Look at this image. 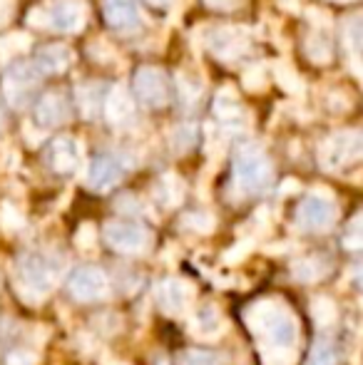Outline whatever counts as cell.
I'll list each match as a JSON object with an SVG mask.
<instances>
[{
	"label": "cell",
	"instance_id": "cell-1",
	"mask_svg": "<svg viewBox=\"0 0 363 365\" xmlns=\"http://www.w3.org/2000/svg\"><path fill=\"white\" fill-rule=\"evenodd\" d=\"M249 331L262 351L264 365H294L299 343V321L279 298H262L247 308Z\"/></svg>",
	"mask_w": 363,
	"mask_h": 365
},
{
	"label": "cell",
	"instance_id": "cell-2",
	"mask_svg": "<svg viewBox=\"0 0 363 365\" xmlns=\"http://www.w3.org/2000/svg\"><path fill=\"white\" fill-rule=\"evenodd\" d=\"M63 261L48 251H25L15 261V286L28 301H40L55 289Z\"/></svg>",
	"mask_w": 363,
	"mask_h": 365
},
{
	"label": "cell",
	"instance_id": "cell-3",
	"mask_svg": "<svg viewBox=\"0 0 363 365\" xmlns=\"http://www.w3.org/2000/svg\"><path fill=\"white\" fill-rule=\"evenodd\" d=\"M274 169L257 145H244L234 157V187L242 194H262L272 184Z\"/></svg>",
	"mask_w": 363,
	"mask_h": 365
},
{
	"label": "cell",
	"instance_id": "cell-4",
	"mask_svg": "<svg viewBox=\"0 0 363 365\" xmlns=\"http://www.w3.org/2000/svg\"><path fill=\"white\" fill-rule=\"evenodd\" d=\"M102 236L112 251L125 256H140L152 246V231L132 221H107Z\"/></svg>",
	"mask_w": 363,
	"mask_h": 365
},
{
	"label": "cell",
	"instance_id": "cell-5",
	"mask_svg": "<svg viewBox=\"0 0 363 365\" xmlns=\"http://www.w3.org/2000/svg\"><path fill=\"white\" fill-rule=\"evenodd\" d=\"M336 221V204L329 192H311L296 209V224L304 231H329Z\"/></svg>",
	"mask_w": 363,
	"mask_h": 365
},
{
	"label": "cell",
	"instance_id": "cell-6",
	"mask_svg": "<svg viewBox=\"0 0 363 365\" xmlns=\"http://www.w3.org/2000/svg\"><path fill=\"white\" fill-rule=\"evenodd\" d=\"M361 157V135L359 132H336L321 145V167L344 169Z\"/></svg>",
	"mask_w": 363,
	"mask_h": 365
},
{
	"label": "cell",
	"instance_id": "cell-7",
	"mask_svg": "<svg viewBox=\"0 0 363 365\" xmlns=\"http://www.w3.org/2000/svg\"><path fill=\"white\" fill-rule=\"evenodd\" d=\"M107 289H110V284H107L105 271L97 266H80L68 279V293L80 303L102 301L107 296Z\"/></svg>",
	"mask_w": 363,
	"mask_h": 365
},
{
	"label": "cell",
	"instance_id": "cell-8",
	"mask_svg": "<svg viewBox=\"0 0 363 365\" xmlns=\"http://www.w3.org/2000/svg\"><path fill=\"white\" fill-rule=\"evenodd\" d=\"M40 70L35 65H15L13 70H8L3 80V92L5 100L13 107H25L33 95V90L38 87Z\"/></svg>",
	"mask_w": 363,
	"mask_h": 365
},
{
	"label": "cell",
	"instance_id": "cell-9",
	"mask_svg": "<svg viewBox=\"0 0 363 365\" xmlns=\"http://www.w3.org/2000/svg\"><path fill=\"white\" fill-rule=\"evenodd\" d=\"M135 90L137 97L145 107H162L170 100V92H167V80L162 75V70L157 68H142L135 75Z\"/></svg>",
	"mask_w": 363,
	"mask_h": 365
},
{
	"label": "cell",
	"instance_id": "cell-10",
	"mask_svg": "<svg viewBox=\"0 0 363 365\" xmlns=\"http://www.w3.org/2000/svg\"><path fill=\"white\" fill-rule=\"evenodd\" d=\"M157 301H160V308L170 316H182L194 301V286L189 281H180V279H167L160 284L157 289Z\"/></svg>",
	"mask_w": 363,
	"mask_h": 365
},
{
	"label": "cell",
	"instance_id": "cell-11",
	"mask_svg": "<svg viewBox=\"0 0 363 365\" xmlns=\"http://www.w3.org/2000/svg\"><path fill=\"white\" fill-rule=\"evenodd\" d=\"M85 20H88V8L80 0H60L48 10V25H53L55 30H65V33L80 30Z\"/></svg>",
	"mask_w": 363,
	"mask_h": 365
},
{
	"label": "cell",
	"instance_id": "cell-12",
	"mask_svg": "<svg viewBox=\"0 0 363 365\" xmlns=\"http://www.w3.org/2000/svg\"><path fill=\"white\" fill-rule=\"evenodd\" d=\"M247 30L242 28H222L209 38V48L217 58L222 60H234L247 50Z\"/></svg>",
	"mask_w": 363,
	"mask_h": 365
},
{
	"label": "cell",
	"instance_id": "cell-13",
	"mask_svg": "<svg viewBox=\"0 0 363 365\" xmlns=\"http://www.w3.org/2000/svg\"><path fill=\"white\" fill-rule=\"evenodd\" d=\"M48 162L58 174H73L80 167V147L70 137H58L48 149Z\"/></svg>",
	"mask_w": 363,
	"mask_h": 365
},
{
	"label": "cell",
	"instance_id": "cell-14",
	"mask_svg": "<svg viewBox=\"0 0 363 365\" xmlns=\"http://www.w3.org/2000/svg\"><path fill=\"white\" fill-rule=\"evenodd\" d=\"M122 179V164L117 162L115 157L110 154H102L97 157L95 162L90 164V172H88V184L97 192H107L112 189L117 182Z\"/></svg>",
	"mask_w": 363,
	"mask_h": 365
},
{
	"label": "cell",
	"instance_id": "cell-15",
	"mask_svg": "<svg viewBox=\"0 0 363 365\" xmlns=\"http://www.w3.org/2000/svg\"><path fill=\"white\" fill-rule=\"evenodd\" d=\"M105 20L117 30H132L140 25V10L135 0H105Z\"/></svg>",
	"mask_w": 363,
	"mask_h": 365
},
{
	"label": "cell",
	"instance_id": "cell-16",
	"mask_svg": "<svg viewBox=\"0 0 363 365\" xmlns=\"http://www.w3.org/2000/svg\"><path fill=\"white\" fill-rule=\"evenodd\" d=\"M102 110H105V117L112 122V125H125V122H130L132 117V100L130 95H127V90L122 85H115L110 90V95L105 97V105H102Z\"/></svg>",
	"mask_w": 363,
	"mask_h": 365
},
{
	"label": "cell",
	"instance_id": "cell-17",
	"mask_svg": "<svg viewBox=\"0 0 363 365\" xmlns=\"http://www.w3.org/2000/svg\"><path fill=\"white\" fill-rule=\"evenodd\" d=\"M65 120H68V105H65L63 95L48 92L38 105V122L43 127H58Z\"/></svg>",
	"mask_w": 363,
	"mask_h": 365
},
{
	"label": "cell",
	"instance_id": "cell-18",
	"mask_svg": "<svg viewBox=\"0 0 363 365\" xmlns=\"http://www.w3.org/2000/svg\"><path fill=\"white\" fill-rule=\"evenodd\" d=\"M192 331L202 338H217L224 331V321L219 316V311L214 306H202L197 308L192 318Z\"/></svg>",
	"mask_w": 363,
	"mask_h": 365
},
{
	"label": "cell",
	"instance_id": "cell-19",
	"mask_svg": "<svg viewBox=\"0 0 363 365\" xmlns=\"http://www.w3.org/2000/svg\"><path fill=\"white\" fill-rule=\"evenodd\" d=\"M214 112L219 115V120L224 122L227 127H234V125H242L244 120V110L242 105H239L237 95H234L232 90H222L217 95V100H214Z\"/></svg>",
	"mask_w": 363,
	"mask_h": 365
},
{
	"label": "cell",
	"instance_id": "cell-20",
	"mask_svg": "<svg viewBox=\"0 0 363 365\" xmlns=\"http://www.w3.org/2000/svg\"><path fill=\"white\" fill-rule=\"evenodd\" d=\"M70 63H73V55H70V50L65 45H48L38 58V70L48 75H58Z\"/></svg>",
	"mask_w": 363,
	"mask_h": 365
},
{
	"label": "cell",
	"instance_id": "cell-21",
	"mask_svg": "<svg viewBox=\"0 0 363 365\" xmlns=\"http://www.w3.org/2000/svg\"><path fill=\"white\" fill-rule=\"evenodd\" d=\"M331 269V261L326 256H306V259L296 261L294 264V276L304 284H314V281L324 279Z\"/></svg>",
	"mask_w": 363,
	"mask_h": 365
},
{
	"label": "cell",
	"instance_id": "cell-22",
	"mask_svg": "<svg viewBox=\"0 0 363 365\" xmlns=\"http://www.w3.org/2000/svg\"><path fill=\"white\" fill-rule=\"evenodd\" d=\"M105 87L97 85V82H90V85H80L78 87V102L80 110H83L85 117H97L102 112V105H105Z\"/></svg>",
	"mask_w": 363,
	"mask_h": 365
},
{
	"label": "cell",
	"instance_id": "cell-23",
	"mask_svg": "<svg viewBox=\"0 0 363 365\" xmlns=\"http://www.w3.org/2000/svg\"><path fill=\"white\" fill-rule=\"evenodd\" d=\"M155 197L160 199L162 207H167V209L177 207L184 197V184L180 182V177H177V174H165V177L157 182Z\"/></svg>",
	"mask_w": 363,
	"mask_h": 365
},
{
	"label": "cell",
	"instance_id": "cell-24",
	"mask_svg": "<svg viewBox=\"0 0 363 365\" xmlns=\"http://www.w3.org/2000/svg\"><path fill=\"white\" fill-rule=\"evenodd\" d=\"M177 363L180 365H224L227 358L217 351H209V348H187V351L180 353Z\"/></svg>",
	"mask_w": 363,
	"mask_h": 365
},
{
	"label": "cell",
	"instance_id": "cell-25",
	"mask_svg": "<svg viewBox=\"0 0 363 365\" xmlns=\"http://www.w3.org/2000/svg\"><path fill=\"white\" fill-rule=\"evenodd\" d=\"M304 50H306V55H309L311 63L324 65V63H329V60H331V43H329V38H326L324 33L309 35V38H306V43H304Z\"/></svg>",
	"mask_w": 363,
	"mask_h": 365
},
{
	"label": "cell",
	"instance_id": "cell-26",
	"mask_svg": "<svg viewBox=\"0 0 363 365\" xmlns=\"http://www.w3.org/2000/svg\"><path fill=\"white\" fill-rule=\"evenodd\" d=\"M306 365H339V348L334 346V341H316Z\"/></svg>",
	"mask_w": 363,
	"mask_h": 365
},
{
	"label": "cell",
	"instance_id": "cell-27",
	"mask_svg": "<svg viewBox=\"0 0 363 365\" xmlns=\"http://www.w3.org/2000/svg\"><path fill=\"white\" fill-rule=\"evenodd\" d=\"M311 316H314V321L319 323V326H331V323H336V318H339V311H336L334 301H329V298H314V303H311Z\"/></svg>",
	"mask_w": 363,
	"mask_h": 365
},
{
	"label": "cell",
	"instance_id": "cell-28",
	"mask_svg": "<svg viewBox=\"0 0 363 365\" xmlns=\"http://www.w3.org/2000/svg\"><path fill=\"white\" fill-rule=\"evenodd\" d=\"M274 73H276V82H279L289 95H301V92H304V82H301V77L296 75L289 65H276Z\"/></svg>",
	"mask_w": 363,
	"mask_h": 365
},
{
	"label": "cell",
	"instance_id": "cell-29",
	"mask_svg": "<svg viewBox=\"0 0 363 365\" xmlns=\"http://www.w3.org/2000/svg\"><path fill=\"white\" fill-rule=\"evenodd\" d=\"M30 48V38L23 33H13L5 40H0V58H10L13 53H25Z\"/></svg>",
	"mask_w": 363,
	"mask_h": 365
},
{
	"label": "cell",
	"instance_id": "cell-30",
	"mask_svg": "<svg viewBox=\"0 0 363 365\" xmlns=\"http://www.w3.org/2000/svg\"><path fill=\"white\" fill-rule=\"evenodd\" d=\"M194 142H197V127L194 125H180L175 130V135H172V147H175L177 152L192 149Z\"/></svg>",
	"mask_w": 363,
	"mask_h": 365
},
{
	"label": "cell",
	"instance_id": "cell-31",
	"mask_svg": "<svg viewBox=\"0 0 363 365\" xmlns=\"http://www.w3.org/2000/svg\"><path fill=\"white\" fill-rule=\"evenodd\" d=\"M182 224L187 226V229L197 231V234H209V231L214 229V217L204 212H192L182 219Z\"/></svg>",
	"mask_w": 363,
	"mask_h": 365
},
{
	"label": "cell",
	"instance_id": "cell-32",
	"mask_svg": "<svg viewBox=\"0 0 363 365\" xmlns=\"http://www.w3.org/2000/svg\"><path fill=\"white\" fill-rule=\"evenodd\" d=\"M346 43H349L351 48V55H354V60L359 58V48H361V20L359 18H351L349 23H346Z\"/></svg>",
	"mask_w": 363,
	"mask_h": 365
},
{
	"label": "cell",
	"instance_id": "cell-33",
	"mask_svg": "<svg viewBox=\"0 0 363 365\" xmlns=\"http://www.w3.org/2000/svg\"><path fill=\"white\" fill-rule=\"evenodd\" d=\"M0 217H3V226H5V229H10V231L20 229V226L25 224L23 214H20L13 204H3V212H0Z\"/></svg>",
	"mask_w": 363,
	"mask_h": 365
},
{
	"label": "cell",
	"instance_id": "cell-34",
	"mask_svg": "<svg viewBox=\"0 0 363 365\" xmlns=\"http://www.w3.org/2000/svg\"><path fill=\"white\" fill-rule=\"evenodd\" d=\"M267 85V77H264V68L262 65H254L244 73V87L247 90H262Z\"/></svg>",
	"mask_w": 363,
	"mask_h": 365
},
{
	"label": "cell",
	"instance_id": "cell-35",
	"mask_svg": "<svg viewBox=\"0 0 363 365\" xmlns=\"http://www.w3.org/2000/svg\"><path fill=\"white\" fill-rule=\"evenodd\" d=\"M177 85H180L182 100L187 102V105H194V102L199 100V85H194V82L189 80L187 75H180V77H177Z\"/></svg>",
	"mask_w": 363,
	"mask_h": 365
},
{
	"label": "cell",
	"instance_id": "cell-36",
	"mask_svg": "<svg viewBox=\"0 0 363 365\" xmlns=\"http://www.w3.org/2000/svg\"><path fill=\"white\" fill-rule=\"evenodd\" d=\"M361 241H363V236H361V217H356V219L349 224V229H346L344 244L349 246V249H359Z\"/></svg>",
	"mask_w": 363,
	"mask_h": 365
},
{
	"label": "cell",
	"instance_id": "cell-37",
	"mask_svg": "<svg viewBox=\"0 0 363 365\" xmlns=\"http://www.w3.org/2000/svg\"><path fill=\"white\" fill-rule=\"evenodd\" d=\"M92 244H95V229H92V224H85L83 229L78 231V246H83V249L88 246L90 249Z\"/></svg>",
	"mask_w": 363,
	"mask_h": 365
},
{
	"label": "cell",
	"instance_id": "cell-38",
	"mask_svg": "<svg viewBox=\"0 0 363 365\" xmlns=\"http://www.w3.org/2000/svg\"><path fill=\"white\" fill-rule=\"evenodd\" d=\"M28 23H30V25H35V28H45V25H48V10H43V8L30 10Z\"/></svg>",
	"mask_w": 363,
	"mask_h": 365
},
{
	"label": "cell",
	"instance_id": "cell-39",
	"mask_svg": "<svg viewBox=\"0 0 363 365\" xmlns=\"http://www.w3.org/2000/svg\"><path fill=\"white\" fill-rule=\"evenodd\" d=\"M33 363H35L33 353L20 351V353H10V356H8V365H33Z\"/></svg>",
	"mask_w": 363,
	"mask_h": 365
},
{
	"label": "cell",
	"instance_id": "cell-40",
	"mask_svg": "<svg viewBox=\"0 0 363 365\" xmlns=\"http://www.w3.org/2000/svg\"><path fill=\"white\" fill-rule=\"evenodd\" d=\"M306 18L311 20V23H316V25H329L331 20L326 18V13H321V10H316V8H311L309 13H306Z\"/></svg>",
	"mask_w": 363,
	"mask_h": 365
},
{
	"label": "cell",
	"instance_id": "cell-41",
	"mask_svg": "<svg viewBox=\"0 0 363 365\" xmlns=\"http://www.w3.org/2000/svg\"><path fill=\"white\" fill-rule=\"evenodd\" d=\"M204 3L214 10H232L234 5H237V0H204Z\"/></svg>",
	"mask_w": 363,
	"mask_h": 365
},
{
	"label": "cell",
	"instance_id": "cell-42",
	"mask_svg": "<svg viewBox=\"0 0 363 365\" xmlns=\"http://www.w3.org/2000/svg\"><path fill=\"white\" fill-rule=\"evenodd\" d=\"M10 10H13V3L10 0H0V25L10 18Z\"/></svg>",
	"mask_w": 363,
	"mask_h": 365
},
{
	"label": "cell",
	"instance_id": "cell-43",
	"mask_svg": "<svg viewBox=\"0 0 363 365\" xmlns=\"http://www.w3.org/2000/svg\"><path fill=\"white\" fill-rule=\"evenodd\" d=\"M150 5H155V8H167V5H172L175 0H147Z\"/></svg>",
	"mask_w": 363,
	"mask_h": 365
},
{
	"label": "cell",
	"instance_id": "cell-44",
	"mask_svg": "<svg viewBox=\"0 0 363 365\" xmlns=\"http://www.w3.org/2000/svg\"><path fill=\"white\" fill-rule=\"evenodd\" d=\"M294 189H299V184H296V182H286V187H281V194L294 192Z\"/></svg>",
	"mask_w": 363,
	"mask_h": 365
},
{
	"label": "cell",
	"instance_id": "cell-45",
	"mask_svg": "<svg viewBox=\"0 0 363 365\" xmlns=\"http://www.w3.org/2000/svg\"><path fill=\"white\" fill-rule=\"evenodd\" d=\"M281 5H284V8H291V10L296 8V3H294V0H281Z\"/></svg>",
	"mask_w": 363,
	"mask_h": 365
},
{
	"label": "cell",
	"instance_id": "cell-46",
	"mask_svg": "<svg viewBox=\"0 0 363 365\" xmlns=\"http://www.w3.org/2000/svg\"><path fill=\"white\" fill-rule=\"evenodd\" d=\"M0 130H3V117H0Z\"/></svg>",
	"mask_w": 363,
	"mask_h": 365
}]
</instances>
